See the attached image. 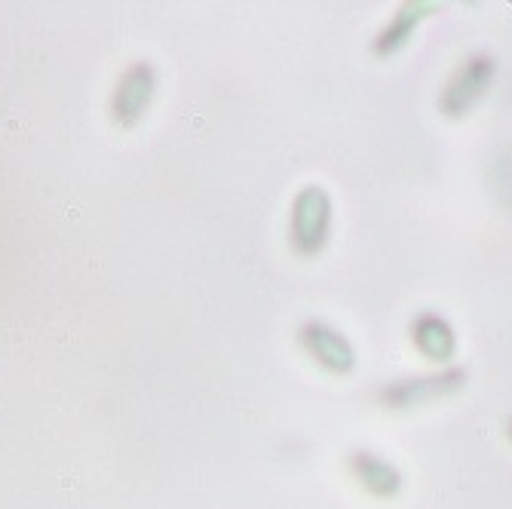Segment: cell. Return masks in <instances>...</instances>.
Segmentation results:
<instances>
[{
  "instance_id": "6da1fadb",
  "label": "cell",
  "mask_w": 512,
  "mask_h": 509,
  "mask_svg": "<svg viewBox=\"0 0 512 509\" xmlns=\"http://www.w3.org/2000/svg\"><path fill=\"white\" fill-rule=\"evenodd\" d=\"M151 96H154V71L145 62H138V65H132L120 77V83L114 89V99H111V117H114V123L132 126L138 117L148 111Z\"/></svg>"
}]
</instances>
